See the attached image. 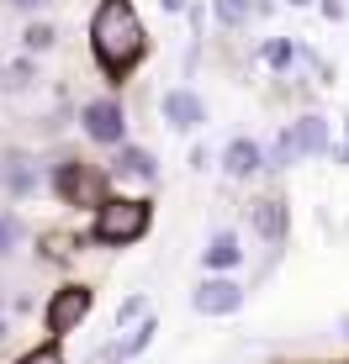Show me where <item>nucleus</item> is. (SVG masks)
Returning a JSON list of instances; mask_svg holds the SVG:
<instances>
[{
	"label": "nucleus",
	"mask_w": 349,
	"mask_h": 364,
	"mask_svg": "<svg viewBox=\"0 0 349 364\" xmlns=\"http://www.w3.org/2000/svg\"><path fill=\"white\" fill-rule=\"evenodd\" d=\"M90 48H95V58H101L106 74H127L143 58L138 11H132L127 0H101V11H95V21H90Z\"/></svg>",
	"instance_id": "1"
},
{
	"label": "nucleus",
	"mask_w": 349,
	"mask_h": 364,
	"mask_svg": "<svg viewBox=\"0 0 349 364\" xmlns=\"http://www.w3.org/2000/svg\"><path fill=\"white\" fill-rule=\"evenodd\" d=\"M307 154H328V122H323V117L291 122V127L276 137V148L265 154V164L270 169H291L296 159H307Z\"/></svg>",
	"instance_id": "2"
},
{
	"label": "nucleus",
	"mask_w": 349,
	"mask_h": 364,
	"mask_svg": "<svg viewBox=\"0 0 349 364\" xmlns=\"http://www.w3.org/2000/svg\"><path fill=\"white\" fill-rule=\"evenodd\" d=\"M148 232V200H106L95 211V237L101 243H138Z\"/></svg>",
	"instance_id": "3"
},
{
	"label": "nucleus",
	"mask_w": 349,
	"mask_h": 364,
	"mask_svg": "<svg viewBox=\"0 0 349 364\" xmlns=\"http://www.w3.org/2000/svg\"><path fill=\"white\" fill-rule=\"evenodd\" d=\"M85 317H90V291H85V285H64V291L48 301V333L53 338L74 333Z\"/></svg>",
	"instance_id": "4"
},
{
	"label": "nucleus",
	"mask_w": 349,
	"mask_h": 364,
	"mask_svg": "<svg viewBox=\"0 0 349 364\" xmlns=\"http://www.w3.org/2000/svg\"><path fill=\"white\" fill-rule=\"evenodd\" d=\"M196 311H207V317H228V311L244 306V285L228 280V274H217V280H202V291L191 296Z\"/></svg>",
	"instance_id": "5"
},
{
	"label": "nucleus",
	"mask_w": 349,
	"mask_h": 364,
	"mask_svg": "<svg viewBox=\"0 0 349 364\" xmlns=\"http://www.w3.org/2000/svg\"><path fill=\"white\" fill-rule=\"evenodd\" d=\"M85 132L95 137V143H122V132H127V117H122L117 100H90V106L80 111Z\"/></svg>",
	"instance_id": "6"
},
{
	"label": "nucleus",
	"mask_w": 349,
	"mask_h": 364,
	"mask_svg": "<svg viewBox=\"0 0 349 364\" xmlns=\"http://www.w3.org/2000/svg\"><path fill=\"white\" fill-rule=\"evenodd\" d=\"M159 111H165V122H170V127H180V132H196L207 122V106H202V95H196V90H165Z\"/></svg>",
	"instance_id": "7"
},
{
	"label": "nucleus",
	"mask_w": 349,
	"mask_h": 364,
	"mask_svg": "<svg viewBox=\"0 0 349 364\" xmlns=\"http://www.w3.org/2000/svg\"><path fill=\"white\" fill-rule=\"evenodd\" d=\"M222 169H228L233 180H249V174L265 169V148H259L254 137H233V143L222 148Z\"/></svg>",
	"instance_id": "8"
},
{
	"label": "nucleus",
	"mask_w": 349,
	"mask_h": 364,
	"mask_svg": "<svg viewBox=\"0 0 349 364\" xmlns=\"http://www.w3.org/2000/svg\"><path fill=\"white\" fill-rule=\"evenodd\" d=\"M286 228H291V217H286V200L281 196L254 200V232L265 237V243H286Z\"/></svg>",
	"instance_id": "9"
},
{
	"label": "nucleus",
	"mask_w": 349,
	"mask_h": 364,
	"mask_svg": "<svg viewBox=\"0 0 349 364\" xmlns=\"http://www.w3.org/2000/svg\"><path fill=\"white\" fill-rule=\"evenodd\" d=\"M58 191H64V200H95V206H106L101 200V174H90L85 164H64L58 169Z\"/></svg>",
	"instance_id": "10"
},
{
	"label": "nucleus",
	"mask_w": 349,
	"mask_h": 364,
	"mask_svg": "<svg viewBox=\"0 0 349 364\" xmlns=\"http://www.w3.org/2000/svg\"><path fill=\"white\" fill-rule=\"evenodd\" d=\"M111 164H117V174H127V180H154V174H159L154 154H148V148H132V143H122Z\"/></svg>",
	"instance_id": "11"
},
{
	"label": "nucleus",
	"mask_w": 349,
	"mask_h": 364,
	"mask_svg": "<svg viewBox=\"0 0 349 364\" xmlns=\"http://www.w3.org/2000/svg\"><path fill=\"white\" fill-rule=\"evenodd\" d=\"M202 259H207V269H233V264L244 259V248H239V237H233V232H217V237L207 243Z\"/></svg>",
	"instance_id": "12"
},
{
	"label": "nucleus",
	"mask_w": 349,
	"mask_h": 364,
	"mask_svg": "<svg viewBox=\"0 0 349 364\" xmlns=\"http://www.w3.org/2000/svg\"><path fill=\"white\" fill-rule=\"evenodd\" d=\"M0 180H6L11 185V191H32V185H37V169H32V159H21V154H11L6 159V169H0Z\"/></svg>",
	"instance_id": "13"
},
{
	"label": "nucleus",
	"mask_w": 349,
	"mask_h": 364,
	"mask_svg": "<svg viewBox=\"0 0 349 364\" xmlns=\"http://www.w3.org/2000/svg\"><path fill=\"white\" fill-rule=\"evenodd\" d=\"M212 6H217L222 27H244V21H249V0H212Z\"/></svg>",
	"instance_id": "14"
},
{
	"label": "nucleus",
	"mask_w": 349,
	"mask_h": 364,
	"mask_svg": "<svg viewBox=\"0 0 349 364\" xmlns=\"http://www.w3.org/2000/svg\"><path fill=\"white\" fill-rule=\"evenodd\" d=\"M16 237H21V222H16V217H0V254H11V248H16Z\"/></svg>",
	"instance_id": "15"
},
{
	"label": "nucleus",
	"mask_w": 349,
	"mask_h": 364,
	"mask_svg": "<svg viewBox=\"0 0 349 364\" xmlns=\"http://www.w3.org/2000/svg\"><path fill=\"white\" fill-rule=\"evenodd\" d=\"M265 58L281 69V64H291V58H296V48H291V43H270V48H265Z\"/></svg>",
	"instance_id": "16"
},
{
	"label": "nucleus",
	"mask_w": 349,
	"mask_h": 364,
	"mask_svg": "<svg viewBox=\"0 0 349 364\" xmlns=\"http://www.w3.org/2000/svg\"><path fill=\"white\" fill-rule=\"evenodd\" d=\"M21 364H64V354H58V348H37V354H27Z\"/></svg>",
	"instance_id": "17"
},
{
	"label": "nucleus",
	"mask_w": 349,
	"mask_h": 364,
	"mask_svg": "<svg viewBox=\"0 0 349 364\" xmlns=\"http://www.w3.org/2000/svg\"><path fill=\"white\" fill-rule=\"evenodd\" d=\"M48 43H53V27H32L27 32V48H48Z\"/></svg>",
	"instance_id": "18"
},
{
	"label": "nucleus",
	"mask_w": 349,
	"mask_h": 364,
	"mask_svg": "<svg viewBox=\"0 0 349 364\" xmlns=\"http://www.w3.org/2000/svg\"><path fill=\"white\" fill-rule=\"evenodd\" d=\"M138 311H143V301H127V306L117 311V328H122V322H132V317H138Z\"/></svg>",
	"instance_id": "19"
},
{
	"label": "nucleus",
	"mask_w": 349,
	"mask_h": 364,
	"mask_svg": "<svg viewBox=\"0 0 349 364\" xmlns=\"http://www.w3.org/2000/svg\"><path fill=\"white\" fill-rule=\"evenodd\" d=\"M6 6H16V11H43V6H53V0H6Z\"/></svg>",
	"instance_id": "20"
},
{
	"label": "nucleus",
	"mask_w": 349,
	"mask_h": 364,
	"mask_svg": "<svg viewBox=\"0 0 349 364\" xmlns=\"http://www.w3.org/2000/svg\"><path fill=\"white\" fill-rule=\"evenodd\" d=\"M323 11H328V16H344V0H323Z\"/></svg>",
	"instance_id": "21"
},
{
	"label": "nucleus",
	"mask_w": 349,
	"mask_h": 364,
	"mask_svg": "<svg viewBox=\"0 0 349 364\" xmlns=\"http://www.w3.org/2000/svg\"><path fill=\"white\" fill-rule=\"evenodd\" d=\"M339 333H344V338H349V317H344V322H339Z\"/></svg>",
	"instance_id": "22"
},
{
	"label": "nucleus",
	"mask_w": 349,
	"mask_h": 364,
	"mask_svg": "<svg viewBox=\"0 0 349 364\" xmlns=\"http://www.w3.org/2000/svg\"><path fill=\"white\" fill-rule=\"evenodd\" d=\"M165 6H170V11H174V6H180V0H165Z\"/></svg>",
	"instance_id": "23"
},
{
	"label": "nucleus",
	"mask_w": 349,
	"mask_h": 364,
	"mask_svg": "<svg viewBox=\"0 0 349 364\" xmlns=\"http://www.w3.org/2000/svg\"><path fill=\"white\" fill-rule=\"evenodd\" d=\"M0 338H6V322H0Z\"/></svg>",
	"instance_id": "24"
},
{
	"label": "nucleus",
	"mask_w": 349,
	"mask_h": 364,
	"mask_svg": "<svg viewBox=\"0 0 349 364\" xmlns=\"http://www.w3.org/2000/svg\"><path fill=\"white\" fill-rule=\"evenodd\" d=\"M291 6H307V0H291Z\"/></svg>",
	"instance_id": "25"
}]
</instances>
